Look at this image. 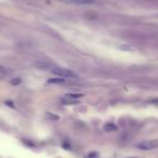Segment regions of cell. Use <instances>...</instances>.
<instances>
[{
  "instance_id": "cell-8",
  "label": "cell",
  "mask_w": 158,
  "mask_h": 158,
  "mask_svg": "<svg viewBox=\"0 0 158 158\" xmlns=\"http://www.w3.org/2000/svg\"><path fill=\"white\" fill-rule=\"evenodd\" d=\"M47 116H48L49 119H54V120H57V119H59V117L54 116V115H53L52 113H48V114H47Z\"/></svg>"
},
{
  "instance_id": "cell-5",
  "label": "cell",
  "mask_w": 158,
  "mask_h": 158,
  "mask_svg": "<svg viewBox=\"0 0 158 158\" xmlns=\"http://www.w3.org/2000/svg\"><path fill=\"white\" fill-rule=\"evenodd\" d=\"M77 102H78V100L70 99V98L66 97V95H64V97L62 98V103L65 104V105H73V104H76Z\"/></svg>"
},
{
  "instance_id": "cell-2",
  "label": "cell",
  "mask_w": 158,
  "mask_h": 158,
  "mask_svg": "<svg viewBox=\"0 0 158 158\" xmlns=\"http://www.w3.org/2000/svg\"><path fill=\"white\" fill-rule=\"evenodd\" d=\"M136 147L142 151H153V149L158 147V141L157 140H145L142 142L138 143Z\"/></svg>"
},
{
  "instance_id": "cell-9",
  "label": "cell",
  "mask_w": 158,
  "mask_h": 158,
  "mask_svg": "<svg viewBox=\"0 0 158 158\" xmlns=\"http://www.w3.org/2000/svg\"><path fill=\"white\" fill-rule=\"evenodd\" d=\"M21 82V79L20 78H14L13 80L11 81V84L12 85H19Z\"/></svg>"
},
{
  "instance_id": "cell-4",
  "label": "cell",
  "mask_w": 158,
  "mask_h": 158,
  "mask_svg": "<svg viewBox=\"0 0 158 158\" xmlns=\"http://www.w3.org/2000/svg\"><path fill=\"white\" fill-rule=\"evenodd\" d=\"M65 82V79L62 78V77H54V78H49L48 79V84L51 85H61Z\"/></svg>"
},
{
  "instance_id": "cell-10",
  "label": "cell",
  "mask_w": 158,
  "mask_h": 158,
  "mask_svg": "<svg viewBox=\"0 0 158 158\" xmlns=\"http://www.w3.org/2000/svg\"><path fill=\"white\" fill-rule=\"evenodd\" d=\"M5 72H6L5 67H3V66L0 65V74H3V73H5Z\"/></svg>"
},
{
  "instance_id": "cell-6",
  "label": "cell",
  "mask_w": 158,
  "mask_h": 158,
  "mask_svg": "<svg viewBox=\"0 0 158 158\" xmlns=\"http://www.w3.org/2000/svg\"><path fill=\"white\" fill-rule=\"evenodd\" d=\"M104 130H105V131H107V132L116 131V130H117V127H116V125H115V123H107L105 126H104Z\"/></svg>"
},
{
  "instance_id": "cell-3",
  "label": "cell",
  "mask_w": 158,
  "mask_h": 158,
  "mask_svg": "<svg viewBox=\"0 0 158 158\" xmlns=\"http://www.w3.org/2000/svg\"><path fill=\"white\" fill-rule=\"evenodd\" d=\"M62 2L74 3V5H92L95 2V0H60Z\"/></svg>"
},
{
  "instance_id": "cell-1",
  "label": "cell",
  "mask_w": 158,
  "mask_h": 158,
  "mask_svg": "<svg viewBox=\"0 0 158 158\" xmlns=\"http://www.w3.org/2000/svg\"><path fill=\"white\" fill-rule=\"evenodd\" d=\"M52 73L56 75L57 77H62V78H73V77L77 76V74L74 70L63 67H54L52 69Z\"/></svg>"
},
{
  "instance_id": "cell-7",
  "label": "cell",
  "mask_w": 158,
  "mask_h": 158,
  "mask_svg": "<svg viewBox=\"0 0 158 158\" xmlns=\"http://www.w3.org/2000/svg\"><path fill=\"white\" fill-rule=\"evenodd\" d=\"M65 95L68 98H70V99H74V100H79L84 97V94H81V93H68V94H65Z\"/></svg>"
}]
</instances>
